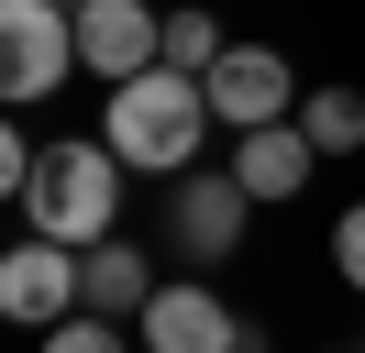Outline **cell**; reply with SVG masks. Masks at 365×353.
Masks as SVG:
<instances>
[{
  "label": "cell",
  "instance_id": "2e32d148",
  "mask_svg": "<svg viewBox=\"0 0 365 353\" xmlns=\"http://www.w3.org/2000/svg\"><path fill=\"white\" fill-rule=\"evenodd\" d=\"M67 11H89V0H67Z\"/></svg>",
  "mask_w": 365,
  "mask_h": 353
},
{
  "label": "cell",
  "instance_id": "7c38bea8",
  "mask_svg": "<svg viewBox=\"0 0 365 353\" xmlns=\"http://www.w3.org/2000/svg\"><path fill=\"white\" fill-rule=\"evenodd\" d=\"M232 44H222V22L210 11H166V66H188V78H210Z\"/></svg>",
  "mask_w": 365,
  "mask_h": 353
},
{
  "label": "cell",
  "instance_id": "8992f818",
  "mask_svg": "<svg viewBox=\"0 0 365 353\" xmlns=\"http://www.w3.org/2000/svg\"><path fill=\"white\" fill-rule=\"evenodd\" d=\"M133 331H144V353H232L244 342L232 309H222V287H200V276H166L155 298L133 309Z\"/></svg>",
  "mask_w": 365,
  "mask_h": 353
},
{
  "label": "cell",
  "instance_id": "9c48e42d",
  "mask_svg": "<svg viewBox=\"0 0 365 353\" xmlns=\"http://www.w3.org/2000/svg\"><path fill=\"white\" fill-rule=\"evenodd\" d=\"M244 210H255V199H244V176H188V188H178V243H188V254H232V243H244Z\"/></svg>",
  "mask_w": 365,
  "mask_h": 353
},
{
  "label": "cell",
  "instance_id": "9a60e30c",
  "mask_svg": "<svg viewBox=\"0 0 365 353\" xmlns=\"http://www.w3.org/2000/svg\"><path fill=\"white\" fill-rule=\"evenodd\" d=\"M232 353H266V342H255V331H244V342H232Z\"/></svg>",
  "mask_w": 365,
  "mask_h": 353
},
{
  "label": "cell",
  "instance_id": "5b68a950",
  "mask_svg": "<svg viewBox=\"0 0 365 353\" xmlns=\"http://www.w3.org/2000/svg\"><path fill=\"white\" fill-rule=\"evenodd\" d=\"M78 66L89 78H144V66H166V11L155 0H89L78 11Z\"/></svg>",
  "mask_w": 365,
  "mask_h": 353
},
{
  "label": "cell",
  "instance_id": "5bb4252c",
  "mask_svg": "<svg viewBox=\"0 0 365 353\" xmlns=\"http://www.w3.org/2000/svg\"><path fill=\"white\" fill-rule=\"evenodd\" d=\"M332 276H343V287L365 298V199H354V210L332 221Z\"/></svg>",
  "mask_w": 365,
  "mask_h": 353
},
{
  "label": "cell",
  "instance_id": "277c9868",
  "mask_svg": "<svg viewBox=\"0 0 365 353\" xmlns=\"http://www.w3.org/2000/svg\"><path fill=\"white\" fill-rule=\"evenodd\" d=\"M0 309H11L23 331L78 320V309H89V254H78V243H56V232H23L11 254H0Z\"/></svg>",
  "mask_w": 365,
  "mask_h": 353
},
{
  "label": "cell",
  "instance_id": "6da1fadb",
  "mask_svg": "<svg viewBox=\"0 0 365 353\" xmlns=\"http://www.w3.org/2000/svg\"><path fill=\"white\" fill-rule=\"evenodd\" d=\"M210 78H188V66H144V78H122L111 100H100V132H111V154L133 176H178L188 154L210 144Z\"/></svg>",
  "mask_w": 365,
  "mask_h": 353
},
{
  "label": "cell",
  "instance_id": "7a4b0ae2",
  "mask_svg": "<svg viewBox=\"0 0 365 353\" xmlns=\"http://www.w3.org/2000/svg\"><path fill=\"white\" fill-rule=\"evenodd\" d=\"M23 221L34 232H56V243H111L122 232V154H111V132H67V144H45V166H34V188H23Z\"/></svg>",
  "mask_w": 365,
  "mask_h": 353
},
{
  "label": "cell",
  "instance_id": "8fae6325",
  "mask_svg": "<svg viewBox=\"0 0 365 353\" xmlns=\"http://www.w3.org/2000/svg\"><path fill=\"white\" fill-rule=\"evenodd\" d=\"M299 132H310L321 154H354L365 144V88H310V100H299Z\"/></svg>",
  "mask_w": 365,
  "mask_h": 353
},
{
  "label": "cell",
  "instance_id": "30bf717a",
  "mask_svg": "<svg viewBox=\"0 0 365 353\" xmlns=\"http://www.w3.org/2000/svg\"><path fill=\"white\" fill-rule=\"evenodd\" d=\"M144 298H155V265H144L122 232L89 243V309H100V320H122V309H144Z\"/></svg>",
  "mask_w": 365,
  "mask_h": 353
},
{
  "label": "cell",
  "instance_id": "ba28073f",
  "mask_svg": "<svg viewBox=\"0 0 365 353\" xmlns=\"http://www.w3.org/2000/svg\"><path fill=\"white\" fill-rule=\"evenodd\" d=\"M310 166H321V144H310L299 122H255V132H232V176H244L255 210L299 199V188H310Z\"/></svg>",
  "mask_w": 365,
  "mask_h": 353
},
{
  "label": "cell",
  "instance_id": "3957f363",
  "mask_svg": "<svg viewBox=\"0 0 365 353\" xmlns=\"http://www.w3.org/2000/svg\"><path fill=\"white\" fill-rule=\"evenodd\" d=\"M78 66V11L67 0H0V110L56 100Z\"/></svg>",
  "mask_w": 365,
  "mask_h": 353
},
{
  "label": "cell",
  "instance_id": "52a82bcc",
  "mask_svg": "<svg viewBox=\"0 0 365 353\" xmlns=\"http://www.w3.org/2000/svg\"><path fill=\"white\" fill-rule=\"evenodd\" d=\"M210 110H222L232 132H255V122H299V78H288V56H277V44H232V56L210 66Z\"/></svg>",
  "mask_w": 365,
  "mask_h": 353
},
{
  "label": "cell",
  "instance_id": "4fadbf2b",
  "mask_svg": "<svg viewBox=\"0 0 365 353\" xmlns=\"http://www.w3.org/2000/svg\"><path fill=\"white\" fill-rule=\"evenodd\" d=\"M45 353H133V342H122L100 309H78V320H56V331H45Z\"/></svg>",
  "mask_w": 365,
  "mask_h": 353
}]
</instances>
